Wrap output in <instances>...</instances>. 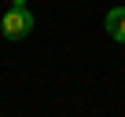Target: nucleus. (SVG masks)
Wrapping results in <instances>:
<instances>
[{
  "mask_svg": "<svg viewBox=\"0 0 125 117\" xmlns=\"http://www.w3.org/2000/svg\"><path fill=\"white\" fill-rule=\"evenodd\" d=\"M0 33H4L8 40H22V37L33 33V11L22 4V0L4 11V18H0Z\"/></svg>",
  "mask_w": 125,
  "mask_h": 117,
  "instance_id": "1",
  "label": "nucleus"
},
{
  "mask_svg": "<svg viewBox=\"0 0 125 117\" xmlns=\"http://www.w3.org/2000/svg\"><path fill=\"white\" fill-rule=\"evenodd\" d=\"M107 33H110L118 44H125V4L107 11Z\"/></svg>",
  "mask_w": 125,
  "mask_h": 117,
  "instance_id": "2",
  "label": "nucleus"
}]
</instances>
